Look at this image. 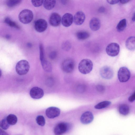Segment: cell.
<instances>
[{
  "mask_svg": "<svg viewBox=\"0 0 135 135\" xmlns=\"http://www.w3.org/2000/svg\"><path fill=\"white\" fill-rule=\"evenodd\" d=\"M93 64L91 60L88 59L81 60L79 64L78 69L81 73L86 74L89 73L92 70Z\"/></svg>",
  "mask_w": 135,
  "mask_h": 135,
  "instance_id": "obj_1",
  "label": "cell"
},
{
  "mask_svg": "<svg viewBox=\"0 0 135 135\" xmlns=\"http://www.w3.org/2000/svg\"><path fill=\"white\" fill-rule=\"evenodd\" d=\"M30 66L28 62L25 60H22L17 63L15 68L17 73L22 75L26 74L28 71Z\"/></svg>",
  "mask_w": 135,
  "mask_h": 135,
  "instance_id": "obj_2",
  "label": "cell"
},
{
  "mask_svg": "<svg viewBox=\"0 0 135 135\" xmlns=\"http://www.w3.org/2000/svg\"><path fill=\"white\" fill-rule=\"evenodd\" d=\"M18 17L21 22L24 24H27L30 23L32 20L33 14L31 10L24 9L20 12Z\"/></svg>",
  "mask_w": 135,
  "mask_h": 135,
  "instance_id": "obj_3",
  "label": "cell"
},
{
  "mask_svg": "<svg viewBox=\"0 0 135 135\" xmlns=\"http://www.w3.org/2000/svg\"><path fill=\"white\" fill-rule=\"evenodd\" d=\"M131 76L130 71L127 68L122 67L119 69L118 73V77L119 81L122 83L127 81Z\"/></svg>",
  "mask_w": 135,
  "mask_h": 135,
  "instance_id": "obj_4",
  "label": "cell"
},
{
  "mask_svg": "<svg viewBox=\"0 0 135 135\" xmlns=\"http://www.w3.org/2000/svg\"><path fill=\"white\" fill-rule=\"evenodd\" d=\"M70 127V124L65 122H61L57 124L55 127L54 130L56 135L62 134L69 130Z\"/></svg>",
  "mask_w": 135,
  "mask_h": 135,
  "instance_id": "obj_5",
  "label": "cell"
},
{
  "mask_svg": "<svg viewBox=\"0 0 135 135\" xmlns=\"http://www.w3.org/2000/svg\"><path fill=\"white\" fill-rule=\"evenodd\" d=\"M74 67V61L71 59H65L62 62L61 65L62 70L66 73H70L72 72Z\"/></svg>",
  "mask_w": 135,
  "mask_h": 135,
  "instance_id": "obj_6",
  "label": "cell"
},
{
  "mask_svg": "<svg viewBox=\"0 0 135 135\" xmlns=\"http://www.w3.org/2000/svg\"><path fill=\"white\" fill-rule=\"evenodd\" d=\"M119 46L116 43H112L109 44L106 48L107 54L112 57L117 56L119 52Z\"/></svg>",
  "mask_w": 135,
  "mask_h": 135,
  "instance_id": "obj_7",
  "label": "cell"
},
{
  "mask_svg": "<svg viewBox=\"0 0 135 135\" xmlns=\"http://www.w3.org/2000/svg\"><path fill=\"white\" fill-rule=\"evenodd\" d=\"M34 27L37 32H42L45 31L47 27V22L43 19H39L35 22Z\"/></svg>",
  "mask_w": 135,
  "mask_h": 135,
  "instance_id": "obj_8",
  "label": "cell"
},
{
  "mask_svg": "<svg viewBox=\"0 0 135 135\" xmlns=\"http://www.w3.org/2000/svg\"><path fill=\"white\" fill-rule=\"evenodd\" d=\"M100 74L101 77L103 78L109 79L113 77V72L111 68L107 66H105L100 69Z\"/></svg>",
  "mask_w": 135,
  "mask_h": 135,
  "instance_id": "obj_9",
  "label": "cell"
},
{
  "mask_svg": "<svg viewBox=\"0 0 135 135\" xmlns=\"http://www.w3.org/2000/svg\"><path fill=\"white\" fill-rule=\"evenodd\" d=\"M60 110L58 108L54 107L48 108L46 110V114L49 118L52 119L57 117L60 114Z\"/></svg>",
  "mask_w": 135,
  "mask_h": 135,
  "instance_id": "obj_10",
  "label": "cell"
},
{
  "mask_svg": "<svg viewBox=\"0 0 135 135\" xmlns=\"http://www.w3.org/2000/svg\"><path fill=\"white\" fill-rule=\"evenodd\" d=\"M61 18L60 15L58 13L54 12L50 16L49 18V23L51 26L57 27L59 26L61 22Z\"/></svg>",
  "mask_w": 135,
  "mask_h": 135,
  "instance_id": "obj_11",
  "label": "cell"
},
{
  "mask_svg": "<svg viewBox=\"0 0 135 135\" xmlns=\"http://www.w3.org/2000/svg\"><path fill=\"white\" fill-rule=\"evenodd\" d=\"M30 94V96L32 98L38 99L43 97L44 92L41 88L38 87H34L31 89Z\"/></svg>",
  "mask_w": 135,
  "mask_h": 135,
  "instance_id": "obj_12",
  "label": "cell"
},
{
  "mask_svg": "<svg viewBox=\"0 0 135 135\" xmlns=\"http://www.w3.org/2000/svg\"><path fill=\"white\" fill-rule=\"evenodd\" d=\"M73 21V15L69 13H66L62 16L61 20L62 25L65 27H68L71 26Z\"/></svg>",
  "mask_w": 135,
  "mask_h": 135,
  "instance_id": "obj_13",
  "label": "cell"
},
{
  "mask_svg": "<svg viewBox=\"0 0 135 135\" xmlns=\"http://www.w3.org/2000/svg\"><path fill=\"white\" fill-rule=\"evenodd\" d=\"M94 117L92 113L89 111H86L81 115L80 120L81 122L84 124L90 123L93 120Z\"/></svg>",
  "mask_w": 135,
  "mask_h": 135,
  "instance_id": "obj_14",
  "label": "cell"
},
{
  "mask_svg": "<svg viewBox=\"0 0 135 135\" xmlns=\"http://www.w3.org/2000/svg\"><path fill=\"white\" fill-rule=\"evenodd\" d=\"M85 18L84 13L81 11L77 12L73 17V22L76 25H82L84 22Z\"/></svg>",
  "mask_w": 135,
  "mask_h": 135,
  "instance_id": "obj_15",
  "label": "cell"
},
{
  "mask_svg": "<svg viewBox=\"0 0 135 135\" xmlns=\"http://www.w3.org/2000/svg\"><path fill=\"white\" fill-rule=\"evenodd\" d=\"M89 26L92 30L94 31H97L100 28V21L98 18L95 17H93L90 21Z\"/></svg>",
  "mask_w": 135,
  "mask_h": 135,
  "instance_id": "obj_16",
  "label": "cell"
},
{
  "mask_svg": "<svg viewBox=\"0 0 135 135\" xmlns=\"http://www.w3.org/2000/svg\"><path fill=\"white\" fill-rule=\"evenodd\" d=\"M126 47L129 50H133L135 49V37L131 36L129 37L126 42Z\"/></svg>",
  "mask_w": 135,
  "mask_h": 135,
  "instance_id": "obj_17",
  "label": "cell"
},
{
  "mask_svg": "<svg viewBox=\"0 0 135 135\" xmlns=\"http://www.w3.org/2000/svg\"><path fill=\"white\" fill-rule=\"evenodd\" d=\"M89 33L85 31H80L76 33V36L78 39L83 40L88 38L90 36Z\"/></svg>",
  "mask_w": 135,
  "mask_h": 135,
  "instance_id": "obj_18",
  "label": "cell"
},
{
  "mask_svg": "<svg viewBox=\"0 0 135 135\" xmlns=\"http://www.w3.org/2000/svg\"><path fill=\"white\" fill-rule=\"evenodd\" d=\"M56 3V0H45L44 6L46 9L50 10L54 7Z\"/></svg>",
  "mask_w": 135,
  "mask_h": 135,
  "instance_id": "obj_19",
  "label": "cell"
},
{
  "mask_svg": "<svg viewBox=\"0 0 135 135\" xmlns=\"http://www.w3.org/2000/svg\"><path fill=\"white\" fill-rule=\"evenodd\" d=\"M119 113L122 115H126L128 114L129 112V106L126 104H122L120 105L119 109Z\"/></svg>",
  "mask_w": 135,
  "mask_h": 135,
  "instance_id": "obj_20",
  "label": "cell"
},
{
  "mask_svg": "<svg viewBox=\"0 0 135 135\" xmlns=\"http://www.w3.org/2000/svg\"><path fill=\"white\" fill-rule=\"evenodd\" d=\"M4 22L9 26L13 27L19 29L20 27L15 21H13L9 17H7L4 20Z\"/></svg>",
  "mask_w": 135,
  "mask_h": 135,
  "instance_id": "obj_21",
  "label": "cell"
},
{
  "mask_svg": "<svg viewBox=\"0 0 135 135\" xmlns=\"http://www.w3.org/2000/svg\"><path fill=\"white\" fill-rule=\"evenodd\" d=\"M7 120L9 124L11 125H14L17 121V117L13 114H10L6 117Z\"/></svg>",
  "mask_w": 135,
  "mask_h": 135,
  "instance_id": "obj_22",
  "label": "cell"
},
{
  "mask_svg": "<svg viewBox=\"0 0 135 135\" xmlns=\"http://www.w3.org/2000/svg\"><path fill=\"white\" fill-rule=\"evenodd\" d=\"M126 26V21L125 19H123L121 20L117 25L116 28L118 32L123 31Z\"/></svg>",
  "mask_w": 135,
  "mask_h": 135,
  "instance_id": "obj_23",
  "label": "cell"
},
{
  "mask_svg": "<svg viewBox=\"0 0 135 135\" xmlns=\"http://www.w3.org/2000/svg\"><path fill=\"white\" fill-rule=\"evenodd\" d=\"M111 102L109 101H105L101 102L94 106L95 109H100L105 108L109 106Z\"/></svg>",
  "mask_w": 135,
  "mask_h": 135,
  "instance_id": "obj_24",
  "label": "cell"
},
{
  "mask_svg": "<svg viewBox=\"0 0 135 135\" xmlns=\"http://www.w3.org/2000/svg\"><path fill=\"white\" fill-rule=\"evenodd\" d=\"M22 0H7L6 4L9 8L13 7L20 4Z\"/></svg>",
  "mask_w": 135,
  "mask_h": 135,
  "instance_id": "obj_25",
  "label": "cell"
},
{
  "mask_svg": "<svg viewBox=\"0 0 135 135\" xmlns=\"http://www.w3.org/2000/svg\"><path fill=\"white\" fill-rule=\"evenodd\" d=\"M10 125L7 122L6 118L2 119L0 121V127L3 129L6 130L9 127Z\"/></svg>",
  "mask_w": 135,
  "mask_h": 135,
  "instance_id": "obj_26",
  "label": "cell"
},
{
  "mask_svg": "<svg viewBox=\"0 0 135 135\" xmlns=\"http://www.w3.org/2000/svg\"><path fill=\"white\" fill-rule=\"evenodd\" d=\"M36 121L39 126H44L45 124V121L44 117L42 115H39L36 118Z\"/></svg>",
  "mask_w": 135,
  "mask_h": 135,
  "instance_id": "obj_27",
  "label": "cell"
},
{
  "mask_svg": "<svg viewBox=\"0 0 135 135\" xmlns=\"http://www.w3.org/2000/svg\"><path fill=\"white\" fill-rule=\"evenodd\" d=\"M44 1V0H31L32 5L36 7L41 6L43 3Z\"/></svg>",
  "mask_w": 135,
  "mask_h": 135,
  "instance_id": "obj_28",
  "label": "cell"
},
{
  "mask_svg": "<svg viewBox=\"0 0 135 135\" xmlns=\"http://www.w3.org/2000/svg\"><path fill=\"white\" fill-rule=\"evenodd\" d=\"M71 44L68 41H66L64 42L62 45V49L65 51L68 50L71 48Z\"/></svg>",
  "mask_w": 135,
  "mask_h": 135,
  "instance_id": "obj_29",
  "label": "cell"
},
{
  "mask_svg": "<svg viewBox=\"0 0 135 135\" xmlns=\"http://www.w3.org/2000/svg\"><path fill=\"white\" fill-rule=\"evenodd\" d=\"M85 86L83 84H80L77 86L76 88L77 91L80 93H83L85 90Z\"/></svg>",
  "mask_w": 135,
  "mask_h": 135,
  "instance_id": "obj_30",
  "label": "cell"
},
{
  "mask_svg": "<svg viewBox=\"0 0 135 135\" xmlns=\"http://www.w3.org/2000/svg\"><path fill=\"white\" fill-rule=\"evenodd\" d=\"M97 90L99 92L103 93L105 90V88L104 86L102 85H98L96 86Z\"/></svg>",
  "mask_w": 135,
  "mask_h": 135,
  "instance_id": "obj_31",
  "label": "cell"
},
{
  "mask_svg": "<svg viewBox=\"0 0 135 135\" xmlns=\"http://www.w3.org/2000/svg\"><path fill=\"white\" fill-rule=\"evenodd\" d=\"M108 3L110 4H114L118 3L119 0H106Z\"/></svg>",
  "mask_w": 135,
  "mask_h": 135,
  "instance_id": "obj_32",
  "label": "cell"
},
{
  "mask_svg": "<svg viewBox=\"0 0 135 135\" xmlns=\"http://www.w3.org/2000/svg\"><path fill=\"white\" fill-rule=\"evenodd\" d=\"M57 55V53L56 51H54L51 52L50 54V58L53 59L55 58Z\"/></svg>",
  "mask_w": 135,
  "mask_h": 135,
  "instance_id": "obj_33",
  "label": "cell"
},
{
  "mask_svg": "<svg viewBox=\"0 0 135 135\" xmlns=\"http://www.w3.org/2000/svg\"><path fill=\"white\" fill-rule=\"evenodd\" d=\"M128 99L129 101L131 102H133L135 100V91L129 97Z\"/></svg>",
  "mask_w": 135,
  "mask_h": 135,
  "instance_id": "obj_34",
  "label": "cell"
},
{
  "mask_svg": "<svg viewBox=\"0 0 135 135\" xmlns=\"http://www.w3.org/2000/svg\"><path fill=\"white\" fill-rule=\"evenodd\" d=\"M105 11V8L103 6H101L99 7L98 10V12L100 13L104 12Z\"/></svg>",
  "mask_w": 135,
  "mask_h": 135,
  "instance_id": "obj_35",
  "label": "cell"
},
{
  "mask_svg": "<svg viewBox=\"0 0 135 135\" xmlns=\"http://www.w3.org/2000/svg\"><path fill=\"white\" fill-rule=\"evenodd\" d=\"M130 0H119V1L122 4H125L129 2Z\"/></svg>",
  "mask_w": 135,
  "mask_h": 135,
  "instance_id": "obj_36",
  "label": "cell"
},
{
  "mask_svg": "<svg viewBox=\"0 0 135 135\" xmlns=\"http://www.w3.org/2000/svg\"><path fill=\"white\" fill-rule=\"evenodd\" d=\"M132 20L133 21H135V12L132 17Z\"/></svg>",
  "mask_w": 135,
  "mask_h": 135,
  "instance_id": "obj_37",
  "label": "cell"
},
{
  "mask_svg": "<svg viewBox=\"0 0 135 135\" xmlns=\"http://www.w3.org/2000/svg\"><path fill=\"white\" fill-rule=\"evenodd\" d=\"M62 3L63 4H65L66 3V0H61Z\"/></svg>",
  "mask_w": 135,
  "mask_h": 135,
  "instance_id": "obj_38",
  "label": "cell"
}]
</instances>
